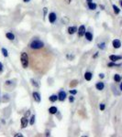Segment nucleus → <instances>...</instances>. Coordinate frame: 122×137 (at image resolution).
<instances>
[{
    "label": "nucleus",
    "mask_w": 122,
    "mask_h": 137,
    "mask_svg": "<svg viewBox=\"0 0 122 137\" xmlns=\"http://www.w3.org/2000/svg\"><path fill=\"white\" fill-rule=\"evenodd\" d=\"M29 47L30 49H35V50H38V49H41L44 47V43L43 41L40 40V39H34L32 40L31 43L29 44Z\"/></svg>",
    "instance_id": "f257e3e1"
},
{
    "label": "nucleus",
    "mask_w": 122,
    "mask_h": 137,
    "mask_svg": "<svg viewBox=\"0 0 122 137\" xmlns=\"http://www.w3.org/2000/svg\"><path fill=\"white\" fill-rule=\"evenodd\" d=\"M20 60H21V65L23 68H27L28 67V55L27 52H22L20 55Z\"/></svg>",
    "instance_id": "f03ea898"
},
{
    "label": "nucleus",
    "mask_w": 122,
    "mask_h": 137,
    "mask_svg": "<svg viewBox=\"0 0 122 137\" xmlns=\"http://www.w3.org/2000/svg\"><path fill=\"white\" fill-rule=\"evenodd\" d=\"M48 17H49V21H50L51 24H54L56 22V20H57V15H56V13L51 12Z\"/></svg>",
    "instance_id": "7ed1b4c3"
},
{
    "label": "nucleus",
    "mask_w": 122,
    "mask_h": 137,
    "mask_svg": "<svg viewBox=\"0 0 122 137\" xmlns=\"http://www.w3.org/2000/svg\"><path fill=\"white\" fill-rule=\"evenodd\" d=\"M57 96H58V100L60 102H64L66 100V98H67V94H66V92L64 91H60L59 94Z\"/></svg>",
    "instance_id": "20e7f679"
},
{
    "label": "nucleus",
    "mask_w": 122,
    "mask_h": 137,
    "mask_svg": "<svg viewBox=\"0 0 122 137\" xmlns=\"http://www.w3.org/2000/svg\"><path fill=\"white\" fill-rule=\"evenodd\" d=\"M32 97H33V99H34V101L36 103H41V94H40V92H38V91H33V93H32Z\"/></svg>",
    "instance_id": "39448f33"
},
{
    "label": "nucleus",
    "mask_w": 122,
    "mask_h": 137,
    "mask_svg": "<svg viewBox=\"0 0 122 137\" xmlns=\"http://www.w3.org/2000/svg\"><path fill=\"white\" fill-rule=\"evenodd\" d=\"M20 122H21V128L22 129H25L28 126V119L27 118V117H22L21 118V120H20Z\"/></svg>",
    "instance_id": "423d86ee"
},
{
    "label": "nucleus",
    "mask_w": 122,
    "mask_h": 137,
    "mask_svg": "<svg viewBox=\"0 0 122 137\" xmlns=\"http://www.w3.org/2000/svg\"><path fill=\"white\" fill-rule=\"evenodd\" d=\"M112 46H113L114 49H119L121 47V41L118 38H115L112 41Z\"/></svg>",
    "instance_id": "0eeeda50"
},
{
    "label": "nucleus",
    "mask_w": 122,
    "mask_h": 137,
    "mask_svg": "<svg viewBox=\"0 0 122 137\" xmlns=\"http://www.w3.org/2000/svg\"><path fill=\"white\" fill-rule=\"evenodd\" d=\"M77 31H78L79 37H83L85 32V25H81L79 27V28H77Z\"/></svg>",
    "instance_id": "6e6552de"
},
{
    "label": "nucleus",
    "mask_w": 122,
    "mask_h": 137,
    "mask_svg": "<svg viewBox=\"0 0 122 137\" xmlns=\"http://www.w3.org/2000/svg\"><path fill=\"white\" fill-rule=\"evenodd\" d=\"M122 59V57L120 55H110L109 56V60L110 61H113V62H116L118 60H120Z\"/></svg>",
    "instance_id": "1a4fd4ad"
},
{
    "label": "nucleus",
    "mask_w": 122,
    "mask_h": 137,
    "mask_svg": "<svg viewBox=\"0 0 122 137\" xmlns=\"http://www.w3.org/2000/svg\"><path fill=\"white\" fill-rule=\"evenodd\" d=\"M67 31H68V33H69L70 35H73L76 31H77V27H75V26L69 27L68 29H67Z\"/></svg>",
    "instance_id": "9d476101"
},
{
    "label": "nucleus",
    "mask_w": 122,
    "mask_h": 137,
    "mask_svg": "<svg viewBox=\"0 0 122 137\" xmlns=\"http://www.w3.org/2000/svg\"><path fill=\"white\" fill-rule=\"evenodd\" d=\"M84 36L85 37V38H86L88 41H92V40H93V34H92L91 32L85 31V34H84Z\"/></svg>",
    "instance_id": "9b49d317"
},
{
    "label": "nucleus",
    "mask_w": 122,
    "mask_h": 137,
    "mask_svg": "<svg viewBox=\"0 0 122 137\" xmlns=\"http://www.w3.org/2000/svg\"><path fill=\"white\" fill-rule=\"evenodd\" d=\"M96 90H98V91H102V90H104V88H105V83L104 82H102V81L96 82Z\"/></svg>",
    "instance_id": "f8f14e48"
},
{
    "label": "nucleus",
    "mask_w": 122,
    "mask_h": 137,
    "mask_svg": "<svg viewBox=\"0 0 122 137\" xmlns=\"http://www.w3.org/2000/svg\"><path fill=\"white\" fill-rule=\"evenodd\" d=\"M92 78H93V73H92V72L86 71V72L85 73V80L90 81V80H92Z\"/></svg>",
    "instance_id": "ddd939ff"
},
{
    "label": "nucleus",
    "mask_w": 122,
    "mask_h": 137,
    "mask_svg": "<svg viewBox=\"0 0 122 137\" xmlns=\"http://www.w3.org/2000/svg\"><path fill=\"white\" fill-rule=\"evenodd\" d=\"M87 6H88V8L90 9V10H96V7H97V5H96V3H94L93 1L90 2V3H87Z\"/></svg>",
    "instance_id": "4468645a"
},
{
    "label": "nucleus",
    "mask_w": 122,
    "mask_h": 137,
    "mask_svg": "<svg viewBox=\"0 0 122 137\" xmlns=\"http://www.w3.org/2000/svg\"><path fill=\"white\" fill-rule=\"evenodd\" d=\"M49 101H50L51 103H55V102H57V101H58V96L56 94L51 95V96L49 97Z\"/></svg>",
    "instance_id": "2eb2a0df"
},
{
    "label": "nucleus",
    "mask_w": 122,
    "mask_h": 137,
    "mask_svg": "<svg viewBox=\"0 0 122 137\" xmlns=\"http://www.w3.org/2000/svg\"><path fill=\"white\" fill-rule=\"evenodd\" d=\"M57 111H58V109H57V107H55V106H52V107L49 108V112H50L51 114H56Z\"/></svg>",
    "instance_id": "dca6fc26"
},
{
    "label": "nucleus",
    "mask_w": 122,
    "mask_h": 137,
    "mask_svg": "<svg viewBox=\"0 0 122 137\" xmlns=\"http://www.w3.org/2000/svg\"><path fill=\"white\" fill-rule=\"evenodd\" d=\"M6 37H7V38L9 39V40H14L15 39V35L13 34L12 32H8L6 34Z\"/></svg>",
    "instance_id": "f3484780"
},
{
    "label": "nucleus",
    "mask_w": 122,
    "mask_h": 137,
    "mask_svg": "<svg viewBox=\"0 0 122 137\" xmlns=\"http://www.w3.org/2000/svg\"><path fill=\"white\" fill-rule=\"evenodd\" d=\"M120 66H121L120 63H116V62H113V61L107 63V67H120Z\"/></svg>",
    "instance_id": "a211bd4d"
},
{
    "label": "nucleus",
    "mask_w": 122,
    "mask_h": 137,
    "mask_svg": "<svg viewBox=\"0 0 122 137\" xmlns=\"http://www.w3.org/2000/svg\"><path fill=\"white\" fill-rule=\"evenodd\" d=\"M112 8H113L114 13H115L116 15H118V14L120 13V8H119L118 7H117L116 5H113V6H112Z\"/></svg>",
    "instance_id": "6ab92c4d"
},
{
    "label": "nucleus",
    "mask_w": 122,
    "mask_h": 137,
    "mask_svg": "<svg viewBox=\"0 0 122 137\" xmlns=\"http://www.w3.org/2000/svg\"><path fill=\"white\" fill-rule=\"evenodd\" d=\"M1 52H2V55H3L5 58H8V51L7 49L2 48V49H1Z\"/></svg>",
    "instance_id": "aec40b11"
},
{
    "label": "nucleus",
    "mask_w": 122,
    "mask_h": 137,
    "mask_svg": "<svg viewBox=\"0 0 122 137\" xmlns=\"http://www.w3.org/2000/svg\"><path fill=\"white\" fill-rule=\"evenodd\" d=\"M114 80H115V82H120L121 81V76L119 74H115L114 75Z\"/></svg>",
    "instance_id": "412c9836"
},
{
    "label": "nucleus",
    "mask_w": 122,
    "mask_h": 137,
    "mask_svg": "<svg viewBox=\"0 0 122 137\" xmlns=\"http://www.w3.org/2000/svg\"><path fill=\"white\" fill-rule=\"evenodd\" d=\"M97 48L99 49H101V50H103L106 49V43L105 42H102V43H99L98 45H97Z\"/></svg>",
    "instance_id": "4be33fe9"
},
{
    "label": "nucleus",
    "mask_w": 122,
    "mask_h": 137,
    "mask_svg": "<svg viewBox=\"0 0 122 137\" xmlns=\"http://www.w3.org/2000/svg\"><path fill=\"white\" fill-rule=\"evenodd\" d=\"M2 99H3V102H4V103H8L10 98H9L8 94H4L3 95V98H2Z\"/></svg>",
    "instance_id": "5701e85b"
},
{
    "label": "nucleus",
    "mask_w": 122,
    "mask_h": 137,
    "mask_svg": "<svg viewBox=\"0 0 122 137\" xmlns=\"http://www.w3.org/2000/svg\"><path fill=\"white\" fill-rule=\"evenodd\" d=\"M30 82H31L32 86H34L35 88H39V87H40L39 83H38V82H37L35 80H33V79H31V80H30Z\"/></svg>",
    "instance_id": "b1692460"
},
{
    "label": "nucleus",
    "mask_w": 122,
    "mask_h": 137,
    "mask_svg": "<svg viewBox=\"0 0 122 137\" xmlns=\"http://www.w3.org/2000/svg\"><path fill=\"white\" fill-rule=\"evenodd\" d=\"M35 119H36V117H35V115H31L30 116V121H29V124L30 125H33L35 123Z\"/></svg>",
    "instance_id": "393cba45"
},
{
    "label": "nucleus",
    "mask_w": 122,
    "mask_h": 137,
    "mask_svg": "<svg viewBox=\"0 0 122 137\" xmlns=\"http://www.w3.org/2000/svg\"><path fill=\"white\" fill-rule=\"evenodd\" d=\"M77 84H78V80H73V81L70 83V87H71V88H72V87H75Z\"/></svg>",
    "instance_id": "a878e982"
},
{
    "label": "nucleus",
    "mask_w": 122,
    "mask_h": 137,
    "mask_svg": "<svg viewBox=\"0 0 122 137\" xmlns=\"http://www.w3.org/2000/svg\"><path fill=\"white\" fill-rule=\"evenodd\" d=\"M105 108H106V105H105L104 103H100V105H99V109H100V111H104Z\"/></svg>",
    "instance_id": "bb28decb"
},
{
    "label": "nucleus",
    "mask_w": 122,
    "mask_h": 137,
    "mask_svg": "<svg viewBox=\"0 0 122 137\" xmlns=\"http://www.w3.org/2000/svg\"><path fill=\"white\" fill-rule=\"evenodd\" d=\"M76 93H77L76 90H70V94L71 95H75Z\"/></svg>",
    "instance_id": "cd10ccee"
},
{
    "label": "nucleus",
    "mask_w": 122,
    "mask_h": 137,
    "mask_svg": "<svg viewBox=\"0 0 122 137\" xmlns=\"http://www.w3.org/2000/svg\"><path fill=\"white\" fill-rule=\"evenodd\" d=\"M68 99H69L70 103H73V102H74V97H73V95H71Z\"/></svg>",
    "instance_id": "c85d7f7f"
},
{
    "label": "nucleus",
    "mask_w": 122,
    "mask_h": 137,
    "mask_svg": "<svg viewBox=\"0 0 122 137\" xmlns=\"http://www.w3.org/2000/svg\"><path fill=\"white\" fill-rule=\"evenodd\" d=\"M47 12H48V8H43V17H45L46 15H47Z\"/></svg>",
    "instance_id": "c756f323"
},
{
    "label": "nucleus",
    "mask_w": 122,
    "mask_h": 137,
    "mask_svg": "<svg viewBox=\"0 0 122 137\" xmlns=\"http://www.w3.org/2000/svg\"><path fill=\"white\" fill-rule=\"evenodd\" d=\"M3 70H4V66H3L2 62H0V73L3 72Z\"/></svg>",
    "instance_id": "7c9ffc66"
},
{
    "label": "nucleus",
    "mask_w": 122,
    "mask_h": 137,
    "mask_svg": "<svg viewBox=\"0 0 122 137\" xmlns=\"http://www.w3.org/2000/svg\"><path fill=\"white\" fill-rule=\"evenodd\" d=\"M29 114H30V111L28 110V111H27V112L25 113V117H27V118H28V116Z\"/></svg>",
    "instance_id": "2f4dec72"
},
{
    "label": "nucleus",
    "mask_w": 122,
    "mask_h": 137,
    "mask_svg": "<svg viewBox=\"0 0 122 137\" xmlns=\"http://www.w3.org/2000/svg\"><path fill=\"white\" fill-rule=\"evenodd\" d=\"M14 136L15 137H18V136L23 137V134H21V133H16V134H14Z\"/></svg>",
    "instance_id": "473e14b6"
},
{
    "label": "nucleus",
    "mask_w": 122,
    "mask_h": 137,
    "mask_svg": "<svg viewBox=\"0 0 122 137\" xmlns=\"http://www.w3.org/2000/svg\"><path fill=\"white\" fill-rule=\"evenodd\" d=\"M99 78H100V79H104V78H105V74H104V73H100V74H99Z\"/></svg>",
    "instance_id": "72a5a7b5"
},
{
    "label": "nucleus",
    "mask_w": 122,
    "mask_h": 137,
    "mask_svg": "<svg viewBox=\"0 0 122 137\" xmlns=\"http://www.w3.org/2000/svg\"><path fill=\"white\" fill-rule=\"evenodd\" d=\"M99 7H100V8H101V10H105V6H103V5H100Z\"/></svg>",
    "instance_id": "f704fd0d"
},
{
    "label": "nucleus",
    "mask_w": 122,
    "mask_h": 137,
    "mask_svg": "<svg viewBox=\"0 0 122 137\" xmlns=\"http://www.w3.org/2000/svg\"><path fill=\"white\" fill-rule=\"evenodd\" d=\"M98 53H99V52H96V54L93 56V58H94V59H95V58H96V57L98 56Z\"/></svg>",
    "instance_id": "c9c22d12"
},
{
    "label": "nucleus",
    "mask_w": 122,
    "mask_h": 137,
    "mask_svg": "<svg viewBox=\"0 0 122 137\" xmlns=\"http://www.w3.org/2000/svg\"><path fill=\"white\" fill-rule=\"evenodd\" d=\"M64 1H65V2L67 3V4H70V3H71V2L73 1V0H64Z\"/></svg>",
    "instance_id": "e433bc0d"
},
{
    "label": "nucleus",
    "mask_w": 122,
    "mask_h": 137,
    "mask_svg": "<svg viewBox=\"0 0 122 137\" xmlns=\"http://www.w3.org/2000/svg\"><path fill=\"white\" fill-rule=\"evenodd\" d=\"M30 0H23V2H25V3H28Z\"/></svg>",
    "instance_id": "4c0bfd02"
},
{
    "label": "nucleus",
    "mask_w": 122,
    "mask_h": 137,
    "mask_svg": "<svg viewBox=\"0 0 122 137\" xmlns=\"http://www.w3.org/2000/svg\"><path fill=\"white\" fill-rule=\"evenodd\" d=\"M50 135H51V134H50V133H48V132H47V133H46V136H50Z\"/></svg>",
    "instance_id": "58836bf2"
},
{
    "label": "nucleus",
    "mask_w": 122,
    "mask_h": 137,
    "mask_svg": "<svg viewBox=\"0 0 122 137\" xmlns=\"http://www.w3.org/2000/svg\"><path fill=\"white\" fill-rule=\"evenodd\" d=\"M119 91H122V85H121V83H120V85H119Z\"/></svg>",
    "instance_id": "ea45409f"
},
{
    "label": "nucleus",
    "mask_w": 122,
    "mask_h": 137,
    "mask_svg": "<svg viewBox=\"0 0 122 137\" xmlns=\"http://www.w3.org/2000/svg\"><path fill=\"white\" fill-rule=\"evenodd\" d=\"M92 1H93V0H86L87 3H90V2H92Z\"/></svg>",
    "instance_id": "a19ab883"
},
{
    "label": "nucleus",
    "mask_w": 122,
    "mask_h": 137,
    "mask_svg": "<svg viewBox=\"0 0 122 137\" xmlns=\"http://www.w3.org/2000/svg\"><path fill=\"white\" fill-rule=\"evenodd\" d=\"M0 98H1V97H0Z\"/></svg>",
    "instance_id": "79ce46f5"
}]
</instances>
